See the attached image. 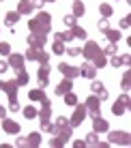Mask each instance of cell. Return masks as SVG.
Returning a JSON list of instances; mask_svg holds the SVG:
<instances>
[{
    "label": "cell",
    "mask_w": 131,
    "mask_h": 148,
    "mask_svg": "<svg viewBox=\"0 0 131 148\" xmlns=\"http://www.w3.org/2000/svg\"><path fill=\"white\" fill-rule=\"evenodd\" d=\"M58 69H60V73H64V75H67V77H78V75H80V71L78 69H75V67H71V64H67V62H62V64H58Z\"/></svg>",
    "instance_id": "cell-2"
},
{
    "label": "cell",
    "mask_w": 131,
    "mask_h": 148,
    "mask_svg": "<svg viewBox=\"0 0 131 148\" xmlns=\"http://www.w3.org/2000/svg\"><path fill=\"white\" fill-rule=\"evenodd\" d=\"M73 37H78V39H84V37H86V32H84L82 28H75V30H73Z\"/></svg>",
    "instance_id": "cell-21"
},
{
    "label": "cell",
    "mask_w": 131,
    "mask_h": 148,
    "mask_svg": "<svg viewBox=\"0 0 131 148\" xmlns=\"http://www.w3.org/2000/svg\"><path fill=\"white\" fill-rule=\"evenodd\" d=\"M86 108L90 110L93 116H99V99H97V97H90V99L86 101Z\"/></svg>",
    "instance_id": "cell-6"
},
{
    "label": "cell",
    "mask_w": 131,
    "mask_h": 148,
    "mask_svg": "<svg viewBox=\"0 0 131 148\" xmlns=\"http://www.w3.org/2000/svg\"><path fill=\"white\" fill-rule=\"evenodd\" d=\"M67 54H71V56H78V54H82V49H80V47H69V49H67Z\"/></svg>",
    "instance_id": "cell-26"
},
{
    "label": "cell",
    "mask_w": 131,
    "mask_h": 148,
    "mask_svg": "<svg viewBox=\"0 0 131 148\" xmlns=\"http://www.w3.org/2000/svg\"><path fill=\"white\" fill-rule=\"evenodd\" d=\"M4 71H9V62H4V60H0V73H4Z\"/></svg>",
    "instance_id": "cell-29"
},
{
    "label": "cell",
    "mask_w": 131,
    "mask_h": 148,
    "mask_svg": "<svg viewBox=\"0 0 131 148\" xmlns=\"http://www.w3.org/2000/svg\"><path fill=\"white\" fill-rule=\"evenodd\" d=\"M69 88H71V82H69V79H64L62 84H60L58 88H56V95H67V90H69Z\"/></svg>",
    "instance_id": "cell-10"
},
{
    "label": "cell",
    "mask_w": 131,
    "mask_h": 148,
    "mask_svg": "<svg viewBox=\"0 0 131 148\" xmlns=\"http://www.w3.org/2000/svg\"><path fill=\"white\" fill-rule=\"evenodd\" d=\"M30 9H32V4H30V2H22V7H19V13H28Z\"/></svg>",
    "instance_id": "cell-20"
},
{
    "label": "cell",
    "mask_w": 131,
    "mask_h": 148,
    "mask_svg": "<svg viewBox=\"0 0 131 148\" xmlns=\"http://www.w3.org/2000/svg\"><path fill=\"white\" fill-rule=\"evenodd\" d=\"M95 131H108V122H103L99 116H95Z\"/></svg>",
    "instance_id": "cell-9"
},
{
    "label": "cell",
    "mask_w": 131,
    "mask_h": 148,
    "mask_svg": "<svg viewBox=\"0 0 131 148\" xmlns=\"http://www.w3.org/2000/svg\"><path fill=\"white\" fill-rule=\"evenodd\" d=\"M82 11H84L82 2H75V17H78V15H82Z\"/></svg>",
    "instance_id": "cell-27"
},
{
    "label": "cell",
    "mask_w": 131,
    "mask_h": 148,
    "mask_svg": "<svg viewBox=\"0 0 131 148\" xmlns=\"http://www.w3.org/2000/svg\"><path fill=\"white\" fill-rule=\"evenodd\" d=\"M114 52H116V45H108V49H105V54H108V56H112Z\"/></svg>",
    "instance_id": "cell-30"
},
{
    "label": "cell",
    "mask_w": 131,
    "mask_h": 148,
    "mask_svg": "<svg viewBox=\"0 0 131 148\" xmlns=\"http://www.w3.org/2000/svg\"><path fill=\"white\" fill-rule=\"evenodd\" d=\"M0 2H2V0H0Z\"/></svg>",
    "instance_id": "cell-35"
},
{
    "label": "cell",
    "mask_w": 131,
    "mask_h": 148,
    "mask_svg": "<svg viewBox=\"0 0 131 148\" xmlns=\"http://www.w3.org/2000/svg\"><path fill=\"white\" fill-rule=\"evenodd\" d=\"M99 30H103V32H105V30H108V17L99 22Z\"/></svg>",
    "instance_id": "cell-28"
},
{
    "label": "cell",
    "mask_w": 131,
    "mask_h": 148,
    "mask_svg": "<svg viewBox=\"0 0 131 148\" xmlns=\"http://www.w3.org/2000/svg\"><path fill=\"white\" fill-rule=\"evenodd\" d=\"M75 101H78V99H75V95H73V92L64 95V103H67L69 108H73V105H75Z\"/></svg>",
    "instance_id": "cell-13"
},
{
    "label": "cell",
    "mask_w": 131,
    "mask_h": 148,
    "mask_svg": "<svg viewBox=\"0 0 131 148\" xmlns=\"http://www.w3.org/2000/svg\"><path fill=\"white\" fill-rule=\"evenodd\" d=\"M105 34H108V39H110V41H118V39H120V34H118V32H114V30H105Z\"/></svg>",
    "instance_id": "cell-18"
},
{
    "label": "cell",
    "mask_w": 131,
    "mask_h": 148,
    "mask_svg": "<svg viewBox=\"0 0 131 148\" xmlns=\"http://www.w3.org/2000/svg\"><path fill=\"white\" fill-rule=\"evenodd\" d=\"M86 142H88V144H99V140H97V133H90Z\"/></svg>",
    "instance_id": "cell-25"
},
{
    "label": "cell",
    "mask_w": 131,
    "mask_h": 148,
    "mask_svg": "<svg viewBox=\"0 0 131 148\" xmlns=\"http://www.w3.org/2000/svg\"><path fill=\"white\" fill-rule=\"evenodd\" d=\"M11 64L15 69H24L22 64H24V60H22V56H11Z\"/></svg>",
    "instance_id": "cell-11"
},
{
    "label": "cell",
    "mask_w": 131,
    "mask_h": 148,
    "mask_svg": "<svg viewBox=\"0 0 131 148\" xmlns=\"http://www.w3.org/2000/svg\"><path fill=\"white\" fill-rule=\"evenodd\" d=\"M84 54H86V58H95V60H97V64H99V67H101V64L105 62L103 58H99V47H97V43H93V41H90V43L86 45Z\"/></svg>",
    "instance_id": "cell-1"
},
{
    "label": "cell",
    "mask_w": 131,
    "mask_h": 148,
    "mask_svg": "<svg viewBox=\"0 0 131 148\" xmlns=\"http://www.w3.org/2000/svg\"><path fill=\"white\" fill-rule=\"evenodd\" d=\"M9 49H11V47H9V43H0V54H2V56H7Z\"/></svg>",
    "instance_id": "cell-23"
},
{
    "label": "cell",
    "mask_w": 131,
    "mask_h": 148,
    "mask_svg": "<svg viewBox=\"0 0 131 148\" xmlns=\"http://www.w3.org/2000/svg\"><path fill=\"white\" fill-rule=\"evenodd\" d=\"M54 54H64V47H62V41H56V43H54Z\"/></svg>",
    "instance_id": "cell-17"
},
{
    "label": "cell",
    "mask_w": 131,
    "mask_h": 148,
    "mask_svg": "<svg viewBox=\"0 0 131 148\" xmlns=\"http://www.w3.org/2000/svg\"><path fill=\"white\" fill-rule=\"evenodd\" d=\"M64 24H67V26H75V15H67V17H64Z\"/></svg>",
    "instance_id": "cell-22"
},
{
    "label": "cell",
    "mask_w": 131,
    "mask_h": 148,
    "mask_svg": "<svg viewBox=\"0 0 131 148\" xmlns=\"http://www.w3.org/2000/svg\"><path fill=\"white\" fill-rule=\"evenodd\" d=\"M2 127H4V131H9V133H17L19 131V127L15 125V122H11V120H2Z\"/></svg>",
    "instance_id": "cell-8"
},
{
    "label": "cell",
    "mask_w": 131,
    "mask_h": 148,
    "mask_svg": "<svg viewBox=\"0 0 131 148\" xmlns=\"http://www.w3.org/2000/svg\"><path fill=\"white\" fill-rule=\"evenodd\" d=\"M127 108H129V99L127 97H120V99L116 101V105H114V114H123Z\"/></svg>",
    "instance_id": "cell-5"
},
{
    "label": "cell",
    "mask_w": 131,
    "mask_h": 148,
    "mask_svg": "<svg viewBox=\"0 0 131 148\" xmlns=\"http://www.w3.org/2000/svg\"><path fill=\"white\" fill-rule=\"evenodd\" d=\"M56 125H58V127H64V125H67V118H62V116H60V118L56 120Z\"/></svg>",
    "instance_id": "cell-32"
},
{
    "label": "cell",
    "mask_w": 131,
    "mask_h": 148,
    "mask_svg": "<svg viewBox=\"0 0 131 148\" xmlns=\"http://www.w3.org/2000/svg\"><path fill=\"white\" fill-rule=\"evenodd\" d=\"M99 11H101L103 17H108V15H112V7H108V4H101V7H99Z\"/></svg>",
    "instance_id": "cell-16"
},
{
    "label": "cell",
    "mask_w": 131,
    "mask_h": 148,
    "mask_svg": "<svg viewBox=\"0 0 131 148\" xmlns=\"http://www.w3.org/2000/svg\"><path fill=\"white\" fill-rule=\"evenodd\" d=\"M112 64L114 67H120V64H123V58H112Z\"/></svg>",
    "instance_id": "cell-31"
},
{
    "label": "cell",
    "mask_w": 131,
    "mask_h": 148,
    "mask_svg": "<svg viewBox=\"0 0 131 148\" xmlns=\"http://www.w3.org/2000/svg\"><path fill=\"white\" fill-rule=\"evenodd\" d=\"M17 19H19V13H7V24L9 26H13Z\"/></svg>",
    "instance_id": "cell-14"
},
{
    "label": "cell",
    "mask_w": 131,
    "mask_h": 148,
    "mask_svg": "<svg viewBox=\"0 0 131 148\" xmlns=\"http://www.w3.org/2000/svg\"><path fill=\"white\" fill-rule=\"evenodd\" d=\"M24 114H26L28 118H32V116H37V110H34V108H26V110H24Z\"/></svg>",
    "instance_id": "cell-24"
},
{
    "label": "cell",
    "mask_w": 131,
    "mask_h": 148,
    "mask_svg": "<svg viewBox=\"0 0 131 148\" xmlns=\"http://www.w3.org/2000/svg\"><path fill=\"white\" fill-rule=\"evenodd\" d=\"M82 116H84V110H78V114H75V118L71 120V127H78L80 122H82Z\"/></svg>",
    "instance_id": "cell-15"
},
{
    "label": "cell",
    "mask_w": 131,
    "mask_h": 148,
    "mask_svg": "<svg viewBox=\"0 0 131 148\" xmlns=\"http://www.w3.org/2000/svg\"><path fill=\"white\" fill-rule=\"evenodd\" d=\"M80 75H84V77H95V75H97V69H95V64L84 62L82 69H80Z\"/></svg>",
    "instance_id": "cell-3"
},
{
    "label": "cell",
    "mask_w": 131,
    "mask_h": 148,
    "mask_svg": "<svg viewBox=\"0 0 131 148\" xmlns=\"http://www.w3.org/2000/svg\"><path fill=\"white\" fill-rule=\"evenodd\" d=\"M110 137H112L114 144H129V135H127V133H123V131H114V133L110 135Z\"/></svg>",
    "instance_id": "cell-4"
},
{
    "label": "cell",
    "mask_w": 131,
    "mask_h": 148,
    "mask_svg": "<svg viewBox=\"0 0 131 148\" xmlns=\"http://www.w3.org/2000/svg\"><path fill=\"white\" fill-rule=\"evenodd\" d=\"M45 2H56V0H45Z\"/></svg>",
    "instance_id": "cell-34"
},
{
    "label": "cell",
    "mask_w": 131,
    "mask_h": 148,
    "mask_svg": "<svg viewBox=\"0 0 131 148\" xmlns=\"http://www.w3.org/2000/svg\"><path fill=\"white\" fill-rule=\"evenodd\" d=\"M39 142H41V135L39 133H30V142L28 144H39Z\"/></svg>",
    "instance_id": "cell-19"
},
{
    "label": "cell",
    "mask_w": 131,
    "mask_h": 148,
    "mask_svg": "<svg viewBox=\"0 0 131 148\" xmlns=\"http://www.w3.org/2000/svg\"><path fill=\"white\" fill-rule=\"evenodd\" d=\"M45 0H32V7H43Z\"/></svg>",
    "instance_id": "cell-33"
},
{
    "label": "cell",
    "mask_w": 131,
    "mask_h": 148,
    "mask_svg": "<svg viewBox=\"0 0 131 148\" xmlns=\"http://www.w3.org/2000/svg\"><path fill=\"white\" fill-rule=\"evenodd\" d=\"M93 92H97L101 99H108V90H105V86L101 84V82H95L93 84Z\"/></svg>",
    "instance_id": "cell-7"
},
{
    "label": "cell",
    "mask_w": 131,
    "mask_h": 148,
    "mask_svg": "<svg viewBox=\"0 0 131 148\" xmlns=\"http://www.w3.org/2000/svg\"><path fill=\"white\" fill-rule=\"evenodd\" d=\"M30 99L32 101H45V97H43L41 90H30Z\"/></svg>",
    "instance_id": "cell-12"
}]
</instances>
